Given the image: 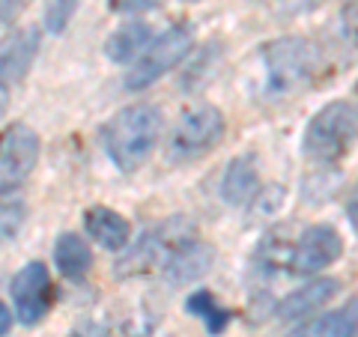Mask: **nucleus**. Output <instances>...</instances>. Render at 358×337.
Segmentation results:
<instances>
[{
	"label": "nucleus",
	"mask_w": 358,
	"mask_h": 337,
	"mask_svg": "<svg viewBox=\"0 0 358 337\" xmlns=\"http://www.w3.org/2000/svg\"><path fill=\"white\" fill-rule=\"evenodd\" d=\"M159 138H162V110L147 102L117 110L102 131L108 159L122 173L138 171L152 155V150L159 147Z\"/></svg>",
	"instance_id": "nucleus-1"
},
{
	"label": "nucleus",
	"mask_w": 358,
	"mask_h": 337,
	"mask_svg": "<svg viewBox=\"0 0 358 337\" xmlns=\"http://www.w3.org/2000/svg\"><path fill=\"white\" fill-rule=\"evenodd\" d=\"M355 129H358V114L355 105L338 99V102H329L326 108H320L317 114L310 117L308 129H305V155L313 162H338L346 152L352 150L355 143Z\"/></svg>",
	"instance_id": "nucleus-2"
},
{
	"label": "nucleus",
	"mask_w": 358,
	"mask_h": 337,
	"mask_svg": "<svg viewBox=\"0 0 358 337\" xmlns=\"http://www.w3.org/2000/svg\"><path fill=\"white\" fill-rule=\"evenodd\" d=\"M266 81L268 93H296L305 84L313 81L320 69V51L317 45L301 39V36H287L278 39L266 48Z\"/></svg>",
	"instance_id": "nucleus-3"
},
{
	"label": "nucleus",
	"mask_w": 358,
	"mask_h": 337,
	"mask_svg": "<svg viewBox=\"0 0 358 337\" xmlns=\"http://www.w3.org/2000/svg\"><path fill=\"white\" fill-rule=\"evenodd\" d=\"M194 33L188 24H173L171 30H164L159 39H152L143 54L134 60L131 72L126 75V89H147L159 78H164L176 63H182V57L192 51Z\"/></svg>",
	"instance_id": "nucleus-4"
},
{
	"label": "nucleus",
	"mask_w": 358,
	"mask_h": 337,
	"mask_svg": "<svg viewBox=\"0 0 358 337\" xmlns=\"http://www.w3.org/2000/svg\"><path fill=\"white\" fill-rule=\"evenodd\" d=\"M224 114L212 105H200L192 108L188 114H182V120L176 122V129L167 141V159L171 162H194L203 152L215 150L221 138H224Z\"/></svg>",
	"instance_id": "nucleus-5"
},
{
	"label": "nucleus",
	"mask_w": 358,
	"mask_h": 337,
	"mask_svg": "<svg viewBox=\"0 0 358 337\" xmlns=\"http://www.w3.org/2000/svg\"><path fill=\"white\" fill-rule=\"evenodd\" d=\"M39 162V134L24 122H13L0 138V194H13L30 179Z\"/></svg>",
	"instance_id": "nucleus-6"
},
{
	"label": "nucleus",
	"mask_w": 358,
	"mask_h": 337,
	"mask_svg": "<svg viewBox=\"0 0 358 337\" xmlns=\"http://www.w3.org/2000/svg\"><path fill=\"white\" fill-rule=\"evenodd\" d=\"M182 242H185L182 221H179V218L164 221L162 227H155V230L141 236V242L117 263V275L120 278H131V275L152 272L155 266H164L167 257H171Z\"/></svg>",
	"instance_id": "nucleus-7"
},
{
	"label": "nucleus",
	"mask_w": 358,
	"mask_h": 337,
	"mask_svg": "<svg viewBox=\"0 0 358 337\" xmlns=\"http://www.w3.org/2000/svg\"><path fill=\"white\" fill-rule=\"evenodd\" d=\"M54 301V287H51V275L45 263H27L21 272L13 278V305H15V317L24 325H36L48 317Z\"/></svg>",
	"instance_id": "nucleus-8"
},
{
	"label": "nucleus",
	"mask_w": 358,
	"mask_h": 337,
	"mask_svg": "<svg viewBox=\"0 0 358 337\" xmlns=\"http://www.w3.org/2000/svg\"><path fill=\"white\" fill-rule=\"evenodd\" d=\"M343 254L341 233L329 227V224H313L299 236L293 254H289V268L296 275H317Z\"/></svg>",
	"instance_id": "nucleus-9"
},
{
	"label": "nucleus",
	"mask_w": 358,
	"mask_h": 337,
	"mask_svg": "<svg viewBox=\"0 0 358 337\" xmlns=\"http://www.w3.org/2000/svg\"><path fill=\"white\" fill-rule=\"evenodd\" d=\"M212 263H215V248L206 242H197V239H185L179 248L167 257L164 268V278L167 284L173 287H185V284H194V280L203 278Z\"/></svg>",
	"instance_id": "nucleus-10"
},
{
	"label": "nucleus",
	"mask_w": 358,
	"mask_h": 337,
	"mask_svg": "<svg viewBox=\"0 0 358 337\" xmlns=\"http://www.w3.org/2000/svg\"><path fill=\"white\" fill-rule=\"evenodd\" d=\"M39 51V30L21 27L0 42V84H18L30 72Z\"/></svg>",
	"instance_id": "nucleus-11"
},
{
	"label": "nucleus",
	"mask_w": 358,
	"mask_h": 337,
	"mask_svg": "<svg viewBox=\"0 0 358 337\" xmlns=\"http://www.w3.org/2000/svg\"><path fill=\"white\" fill-rule=\"evenodd\" d=\"M341 293V280L338 278H320V280H310L308 287L289 293L281 305L275 308L278 320H299V317H308V313H317L329 305V301Z\"/></svg>",
	"instance_id": "nucleus-12"
},
{
	"label": "nucleus",
	"mask_w": 358,
	"mask_h": 337,
	"mask_svg": "<svg viewBox=\"0 0 358 337\" xmlns=\"http://www.w3.org/2000/svg\"><path fill=\"white\" fill-rule=\"evenodd\" d=\"M260 191V173H257L254 155H236L221 176V197L230 206H248Z\"/></svg>",
	"instance_id": "nucleus-13"
},
{
	"label": "nucleus",
	"mask_w": 358,
	"mask_h": 337,
	"mask_svg": "<svg viewBox=\"0 0 358 337\" xmlns=\"http://www.w3.org/2000/svg\"><path fill=\"white\" fill-rule=\"evenodd\" d=\"M84 230L93 242H99L108 251H122L131 242V227L120 212L108 206H93L84 212Z\"/></svg>",
	"instance_id": "nucleus-14"
},
{
	"label": "nucleus",
	"mask_w": 358,
	"mask_h": 337,
	"mask_svg": "<svg viewBox=\"0 0 358 337\" xmlns=\"http://www.w3.org/2000/svg\"><path fill=\"white\" fill-rule=\"evenodd\" d=\"M152 42V27L147 21H129V24L117 27L105 42V57L114 63H131L138 60L143 48Z\"/></svg>",
	"instance_id": "nucleus-15"
},
{
	"label": "nucleus",
	"mask_w": 358,
	"mask_h": 337,
	"mask_svg": "<svg viewBox=\"0 0 358 337\" xmlns=\"http://www.w3.org/2000/svg\"><path fill=\"white\" fill-rule=\"evenodd\" d=\"M54 263L69 280H84L93 266V251L78 233H63L54 245Z\"/></svg>",
	"instance_id": "nucleus-16"
},
{
	"label": "nucleus",
	"mask_w": 358,
	"mask_h": 337,
	"mask_svg": "<svg viewBox=\"0 0 358 337\" xmlns=\"http://www.w3.org/2000/svg\"><path fill=\"white\" fill-rule=\"evenodd\" d=\"M289 337H355V301L343 310H331L326 317L299 325Z\"/></svg>",
	"instance_id": "nucleus-17"
},
{
	"label": "nucleus",
	"mask_w": 358,
	"mask_h": 337,
	"mask_svg": "<svg viewBox=\"0 0 358 337\" xmlns=\"http://www.w3.org/2000/svg\"><path fill=\"white\" fill-rule=\"evenodd\" d=\"M185 308H188V313H194L197 320H203V325H206V331L212 334V337H218L224 329L230 325V310L227 308H221L218 305V299L209 293V289H197L194 296H188V301H185Z\"/></svg>",
	"instance_id": "nucleus-18"
},
{
	"label": "nucleus",
	"mask_w": 358,
	"mask_h": 337,
	"mask_svg": "<svg viewBox=\"0 0 358 337\" xmlns=\"http://www.w3.org/2000/svg\"><path fill=\"white\" fill-rule=\"evenodd\" d=\"M75 9H78V0H51L48 13H45V27L51 33H63L66 24L72 21Z\"/></svg>",
	"instance_id": "nucleus-19"
},
{
	"label": "nucleus",
	"mask_w": 358,
	"mask_h": 337,
	"mask_svg": "<svg viewBox=\"0 0 358 337\" xmlns=\"http://www.w3.org/2000/svg\"><path fill=\"white\" fill-rule=\"evenodd\" d=\"M164 0H114V6L120 13H147V9L162 6Z\"/></svg>",
	"instance_id": "nucleus-20"
},
{
	"label": "nucleus",
	"mask_w": 358,
	"mask_h": 337,
	"mask_svg": "<svg viewBox=\"0 0 358 337\" xmlns=\"http://www.w3.org/2000/svg\"><path fill=\"white\" fill-rule=\"evenodd\" d=\"M69 337H110V331L105 329V325H96V322H87L81 325V329H75Z\"/></svg>",
	"instance_id": "nucleus-21"
},
{
	"label": "nucleus",
	"mask_w": 358,
	"mask_h": 337,
	"mask_svg": "<svg viewBox=\"0 0 358 337\" xmlns=\"http://www.w3.org/2000/svg\"><path fill=\"white\" fill-rule=\"evenodd\" d=\"M9 329H13V313H9V308L0 301V337H3Z\"/></svg>",
	"instance_id": "nucleus-22"
}]
</instances>
